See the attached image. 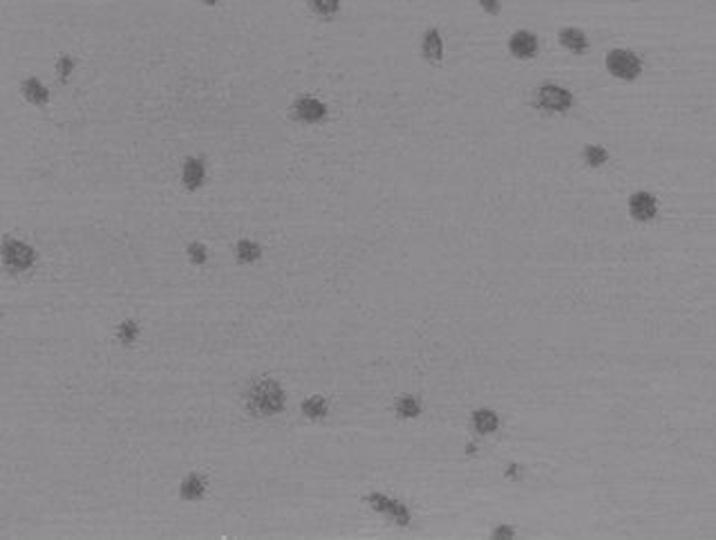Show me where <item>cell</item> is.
Segmentation results:
<instances>
[{"mask_svg": "<svg viewBox=\"0 0 716 540\" xmlns=\"http://www.w3.org/2000/svg\"><path fill=\"white\" fill-rule=\"evenodd\" d=\"M244 399L249 413H253L256 417L278 415L282 406H285V393H282V388L274 379H260V382H256L247 390Z\"/></svg>", "mask_w": 716, "mask_h": 540, "instance_id": "1", "label": "cell"}, {"mask_svg": "<svg viewBox=\"0 0 716 540\" xmlns=\"http://www.w3.org/2000/svg\"><path fill=\"white\" fill-rule=\"evenodd\" d=\"M604 65H607V72L616 79H622V81H633L638 79L642 72V61L638 58V54H633L631 49H622L616 47L611 49L604 58Z\"/></svg>", "mask_w": 716, "mask_h": 540, "instance_id": "2", "label": "cell"}, {"mask_svg": "<svg viewBox=\"0 0 716 540\" xmlns=\"http://www.w3.org/2000/svg\"><path fill=\"white\" fill-rule=\"evenodd\" d=\"M535 104L549 113H567L573 106V92L558 83H544L538 88Z\"/></svg>", "mask_w": 716, "mask_h": 540, "instance_id": "3", "label": "cell"}, {"mask_svg": "<svg viewBox=\"0 0 716 540\" xmlns=\"http://www.w3.org/2000/svg\"><path fill=\"white\" fill-rule=\"evenodd\" d=\"M3 260L9 269H14V272H25V269L34 265L36 252L29 245H25L23 240L7 238L3 243Z\"/></svg>", "mask_w": 716, "mask_h": 540, "instance_id": "4", "label": "cell"}, {"mask_svg": "<svg viewBox=\"0 0 716 540\" xmlns=\"http://www.w3.org/2000/svg\"><path fill=\"white\" fill-rule=\"evenodd\" d=\"M367 502H369L372 509H376V512L390 516L392 520H397L399 525H408L410 523V512L406 509V505L399 502V500H392V498L383 496V493H372V496H367Z\"/></svg>", "mask_w": 716, "mask_h": 540, "instance_id": "5", "label": "cell"}, {"mask_svg": "<svg viewBox=\"0 0 716 540\" xmlns=\"http://www.w3.org/2000/svg\"><path fill=\"white\" fill-rule=\"evenodd\" d=\"M629 213L638 222H649L658 213V202L656 197L647 191H636L629 197Z\"/></svg>", "mask_w": 716, "mask_h": 540, "instance_id": "6", "label": "cell"}, {"mask_svg": "<svg viewBox=\"0 0 716 540\" xmlns=\"http://www.w3.org/2000/svg\"><path fill=\"white\" fill-rule=\"evenodd\" d=\"M508 49L515 58H533L540 52V41L528 29H519L508 38Z\"/></svg>", "mask_w": 716, "mask_h": 540, "instance_id": "7", "label": "cell"}, {"mask_svg": "<svg viewBox=\"0 0 716 540\" xmlns=\"http://www.w3.org/2000/svg\"><path fill=\"white\" fill-rule=\"evenodd\" d=\"M294 115H296V119H300V122H305V124H318L327 117V108H325V104L318 101V99H314V97H300L294 104Z\"/></svg>", "mask_w": 716, "mask_h": 540, "instance_id": "8", "label": "cell"}, {"mask_svg": "<svg viewBox=\"0 0 716 540\" xmlns=\"http://www.w3.org/2000/svg\"><path fill=\"white\" fill-rule=\"evenodd\" d=\"M206 179V166L201 159L197 157H188L184 162V168H181V182L188 188V191H197V188L204 184Z\"/></svg>", "mask_w": 716, "mask_h": 540, "instance_id": "9", "label": "cell"}, {"mask_svg": "<svg viewBox=\"0 0 716 540\" xmlns=\"http://www.w3.org/2000/svg\"><path fill=\"white\" fill-rule=\"evenodd\" d=\"M558 38H560V45L567 47L573 54H582L589 49V38L578 27H562L558 32Z\"/></svg>", "mask_w": 716, "mask_h": 540, "instance_id": "10", "label": "cell"}, {"mask_svg": "<svg viewBox=\"0 0 716 540\" xmlns=\"http://www.w3.org/2000/svg\"><path fill=\"white\" fill-rule=\"evenodd\" d=\"M421 49H423V56H426V61H430V63H441L443 61V38H441V32H439L437 27H430L428 32L423 34Z\"/></svg>", "mask_w": 716, "mask_h": 540, "instance_id": "11", "label": "cell"}, {"mask_svg": "<svg viewBox=\"0 0 716 540\" xmlns=\"http://www.w3.org/2000/svg\"><path fill=\"white\" fill-rule=\"evenodd\" d=\"M472 426H475V431H479L481 435H490L499 428V417L495 411H490V408H479V411L472 413Z\"/></svg>", "mask_w": 716, "mask_h": 540, "instance_id": "12", "label": "cell"}, {"mask_svg": "<svg viewBox=\"0 0 716 540\" xmlns=\"http://www.w3.org/2000/svg\"><path fill=\"white\" fill-rule=\"evenodd\" d=\"M23 95L27 101L34 106H45L49 101V90L40 83L36 76H29L23 81Z\"/></svg>", "mask_w": 716, "mask_h": 540, "instance_id": "13", "label": "cell"}, {"mask_svg": "<svg viewBox=\"0 0 716 540\" xmlns=\"http://www.w3.org/2000/svg\"><path fill=\"white\" fill-rule=\"evenodd\" d=\"M204 491H206V480L197 473H190L179 486V493L184 500H199L204 496Z\"/></svg>", "mask_w": 716, "mask_h": 540, "instance_id": "14", "label": "cell"}, {"mask_svg": "<svg viewBox=\"0 0 716 540\" xmlns=\"http://www.w3.org/2000/svg\"><path fill=\"white\" fill-rule=\"evenodd\" d=\"M235 256H238L240 263L251 265L262 256V249L258 243H253V240H240L238 247H235Z\"/></svg>", "mask_w": 716, "mask_h": 540, "instance_id": "15", "label": "cell"}, {"mask_svg": "<svg viewBox=\"0 0 716 540\" xmlns=\"http://www.w3.org/2000/svg\"><path fill=\"white\" fill-rule=\"evenodd\" d=\"M584 162H587L591 168H600L609 162V153H607V148H602V146H596V144H589V146H584Z\"/></svg>", "mask_w": 716, "mask_h": 540, "instance_id": "16", "label": "cell"}, {"mask_svg": "<svg viewBox=\"0 0 716 540\" xmlns=\"http://www.w3.org/2000/svg\"><path fill=\"white\" fill-rule=\"evenodd\" d=\"M302 413L309 419H322L327 415V402L322 397H309L307 402H302Z\"/></svg>", "mask_w": 716, "mask_h": 540, "instance_id": "17", "label": "cell"}, {"mask_svg": "<svg viewBox=\"0 0 716 540\" xmlns=\"http://www.w3.org/2000/svg\"><path fill=\"white\" fill-rule=\"evenodd\" d=\"M397 413H399V417H406V419L419 417V413H421V404L417 402L415 397L406 395V397H401L399 402H397Z\"/></svg>", "mask_w": 716, "mask_h": 540, "instance_id": "18", "label": "cell"}, {"mask_svg": "<svg viewBox=\"0 0 716 540\" xmlns=\"http://www.w3.org/2000/svg\"><path fill=\"white\" fill-rule=\"evenodd\" d=\"M311 9L322 18H334L340 9V0H309Z\"/></svg>", "mask_w": 716, "mask_h": 540, "instance_id": "19", "label": "cell"}, {"mask_svg": "<svg viewBox=\"0 0 716 540\" xmlns=\"http://www.w3.org/2000/svg\"><path fill=\"white\" fill-rule=\"evenodd\" d=\"M117 334H119L121 343H133L135 338H137V334H139V325L135 321H124V323L119 325Z\"/></svg>", "mask_w": 716, "mask_h": 540, "instance_id": "20", "label": "cell"}, {"mask_svg": "<svg viewBox=\"0 0 716 540\" xmlns=\"http://www.w3.org/2000/svg\"><path fill=\"white\" fill-rule=\"evenodd\" d=\"M188 258L193 265H204L206 263V247L199 243H190L188 245Z\"/></svg>", "mask_w": 716, "mask_h": 540, "instance_id": "21", "label": "cell"}, {"mask_svg": "<svg viewBox=\"0 0 716 540\" xmlns=\"http://www.w3.org/2000/svg\"><path fill=\"white\" fill-rule=\"evenodd\" d=\"M72 69H74V61H72V56H58V61H56V72L60 76V81H67V76L72 74Z\"/></svg>", "mask_w": 716, "mask_h": 540, "instance_id": "22", "label": "cell"}, {"mask_svg": "<svg viewBox=\"0 0 716 540\" xmlns=\"http://www.w3.org/2000/svg\"><path fill=\"white\" fill-rule=\"evenodd\" d=\"M479 7L490 16H497L501 12V0H479Z\"/></svg>", "mask_w": 716, "mask_h": 540, "instance_id": "23", "label": "cell"}, {"mask_svg": "<svg viewBox=\"0 0 716 540\" xmlns=\"http://www.w3.org/2000/svg\"><path fill=\"white\" fill-rule=\"evenodd\" d=\"M513 536H515V529L506 527V525H501V527L495 529V532H492V538H513Z\"/></svg>", "mask_w": 716, "mask_h": 540, "instance_id": "24", "label": "cell"}, {"mask_svg": "<svg viewBox=\"0 0 716 540\" xmlns=\"http://www.w3.org/2000/svg\"><path fill=\"white\" fill-rule=\"evenodd\" d=\"M201 3H204V5H215L217 0H201Z\"/></svg>", "mask_w": 716, "mask_h": 540, "instance_id": "25", "label": "cell"}]
</instances>
